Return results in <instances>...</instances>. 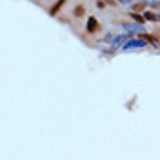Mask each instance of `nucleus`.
<instances>
[{
    "mask_svg": "<svg viewBox=\"0 0 160 160\" xmlns=\"http://www.w3.org/2000/svg\"><path fill=\"white\" fill-rule=\"evenodd\" d=\"M98 28H99V24H98V19L91 16V18H89V21H87V32H89V33H94Z\"/></svg>",
    "mask_w": 160,
    "mask_h": 160,
    "instance_id": "f257e3e1",
    "label": "nucleus"
},
{
    "mask_svg": "<svg viewBox=\"0 0 160 160\" xmlns=\"http://www.w3.org/2000/svg\"><path fill=\"white\" fill-rule=\"evenodd\" d=\"M64 2H66V0H58L56 4H54V5L51 7V11H49V14H51V16H56L58 12L61 11V7L64 5Z\"/></svg>",
    "mask_w": 160,
    "mask_h": 160,
    "instance_id": "f03ea898",
    "label": "nucleus"
},
{
    "mask_svg": "<svg viewBox=\"0 0 160 160\" xmlns=\"http://www.w3.org/2000/svg\"><path fill=\"white\" fill-rule=\"evenodd\" d=\"M84 7H82V5H77L75 7V11H73V14H75V18H82L84 16Z\"/></svg>",
    "mask_w": 160,
    "mask_h": 160,
    "instance_id": "7ed1b4c3",
    "label": "nucleus"
},
{
    "mask_svg": "<svg viewBox=\"0 0 160 160\" xmlns=\"http://www.w3.org/2000/svg\"><path fill=\"white\" fill-rule=\"evenodd\" d=\"M144 19H148V21H158V16H157V14H153V12H144Z\"/></svg>",
    "mask_w": 160,
    "mask_h": 160,
    "instance_id": "20e7f679",
    "label": "nucleus"
},
{
    "mask_svg": "<svg viewBox=\"0 0 160 160\" xmlns=\"http://www.w3.org/2000/svg\"><path fill=\"white\" fill-rule=\"evenodd\" d=\"M131 18H132L134 21H138V23H144V18H143V16H139L138 12H132V14H131Z\"/></svg>",
    "mask_w": 160,
    "mask_h": 160,
    "instance_id": "39448f33",
    "label": "nucleus"
},
{
    "mask_svg": "<svg viewBox=\"0 0 160 160\" xmlns=\"http://www.w3.org/2000/svg\"><path fill=\"white\" fill-rule=\"evenodd\" d=\"M144 7H146V4H144V2H139V4H136L132 9H134V12H138V11H143Z\"/></svg>",
    "mask_w": 160,
    "mask_h": 160,
    "instance_id": "423d86ee",
    "label": "nucleus"
}]
</instances>
